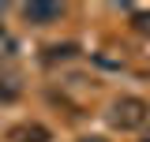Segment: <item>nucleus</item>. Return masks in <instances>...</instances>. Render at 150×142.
Listing matches in <instances>:
<instances>
[{
	"mask_svg": "<svg viewBox=\"0 0 150 142\" xmlns=\"http://www.w3.org/2000/svg\"><path fill=\"white\" fill-rule=\"evenodd\" d=\"M150 116V108L143 97H120L116 105H112V127H120V131H135V127H143Z\"/></svg>",
	"mask_w": 150,
	"mask_h": 142,
	"instance_id": "nucleus-1",
	"label": "nucleus"
},
{
	"mask_svg": "<svg viewBox=\"0 0 150 142\" xmlns=\"http://www.w3.org/2000/svg\"><path fill=\"white\" fill-rule=\"evenodd\" d=\"M19 90H23V86H19V79H15V75L0 79V101H15V97H19Z\"/></svg>",
	"mask_w": 150,
	"mask_h": 142,
	"instance_id": "nucleus-5",
	"label": "nucleus"
},
{
	"mask_svg": "<svg viewBox=\"0 0 150 142\" xmlns=\"http://www.w3.org/2000/svg\"><path fill=\"white\" fill-rule=\"evenodd\" d=\"M60 15H64V4H26V8H23V19L34 22V26H49V22H56Z\"/></svg>",
	"mask_w": 150,
	"mask_h": 142,
	"instance_id": "nucleus-2",
	"label": "nucleus"
},
{
	"mask_svg": "<svg viewBox=\"0 0 150 142\" xmlns=\"http://www.w3.org/2000/svg\"><path fill=\"white\" fill-rule=\"evenodd\" d=\"M8 138L11 142H53V135H49V127L41 124H19L8 131Z\"/></svg>",
	"mask_w": 150,
	"mask_h": 142,
	"instance_id": "nucleus-3",
	"label": "nucleus"
},
{
	"mask_svg": "<svg viewBox=\"0 0 150 142\" xmlns=\"http://www.w3.org/2000/svg\"><path fill=\"white\" fill-rule=\"evenodd\" d=\"M15 49H19V45H15V37H8L4 30H0V56H15Z\"/></svg>",
	"mask_w": 150,
	"mask_h": 142,
	"instance_id": "nucleus-6",
	"label": "nucleus"
},
{
	"mask_svg": "<svg viewBox=\"0 0 150 142\" xmlns=\"http://www.w3.org/2000/svg\"><path fill=\"white\" fill-rule=\"evenodd\" d=\"M75 53H79V45L64 41V45H49V49H45V60H49V64H56V60H71Z\"/></svg>",
	"mask_w": 150,
	"mask_h": 142,
	"instance_id": "nucleus-4",
	"label": "nucleus"
},
{
	"mask_svg": "<svg viewBox=\"0 0 150 142\" xmlns=\"http://www.w3.org/2000/svg\"><path fill=\"white\" fill-rule=\"evenodd\" d=\"M79 142H105V138H79Z\"/></svg>",
	"mask_w": 150,
	"mask_h": 142,
	"instance_id": "nucleus-8",
	"label": "nucleus"
},
{
	"mask_svg": "<svg viewBox=\"0 0 150 142\" xmlns=\"http://www.w3.org/2000/svg\"><path fill=\"white\" fill-rule=\"evenodd\" d=\"M135 22H139V30H150V15H135Z\"/></svg>",
	"mask_w": 150,
	"mask_h": 142,
	"instance_id": "nucleus-7",
	"label": "nucleus"
}]
</instances>
